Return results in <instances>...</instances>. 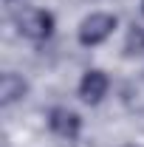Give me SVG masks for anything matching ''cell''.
Listing matches in <instances>:
<instances>
[{
  "instance_id": "cell-6",
  "label": "cell",
  "mask_w": 144,
  "mask_h": 147,
  "mask_svg": "<svg viewBox=\"0 0 144 147\" xmlns=\"http://www.w3.org/2000/svg\"><path fill=\"white\" fill-rule=\"evenodd\" d=\"M124 102L130 110H144V74L124 88Z\"/></svg>"
},
{
  "instance_id": "cell-2",
  "label": "cell",
  "mask_w": 144,
  "mask_h": 147,
  "mask_svg": "<svg viewBox=\"0 0 144 147\" xmlns=\"http://www.w3.org/2000/svg\"><path fill=\"white\" fill-rule=\"evenodd\" d=\"M116 26H119V20L113 17V14L96 11V14H90V17H85L79 23L76 37H79L82 45H99V42H105V40L116 31Z\"/></svg>"
},
{
  "instance_id": "cell-5",
  "label": "cell",
  "mask_w": 144,
  "mask_h": 147,
  "mask_svg": "<svg viewBox=\"0 0 144 147\" xmlns=\"http://www.w3.org/2000/svg\"><path fill=\"white\" fill-rule=\"evenodd\" d=\"M26 93H28V82L14 71H6L0 76V105L3 108H9V105H14L20 99H26Z\"/></svg>"
},
{
  "instance_id": "cell-3",
  "label": "cell",
  "mask_w": 144,
  "mask_h": 147,
  "mask_svg": "<svg viewBox=\"0 0 144 147\" xmlns=\"http://www.w3.org/2000/svg\"><path fill=\"white\" fill-rule=\"evenodd\" d=\"M48 127L54 130L59 139H79V130H82V119H79V113L71 108H62V105H57V108L48 110Z\"/></svg>"
},
{
  "instance_id": "cell-7",
  "label": "cell",
  "mask_w": 144,
  "mask_h": 147,
  "mask_svg": "<svg viewBox=\"0 0 144 147\" xmlns=\"http://www.w3.org/2000/svg\"><path fill=\"white\" fill-rule=\"evenodd\" d=\"M144 54V26H130L124 37V57Z\"/></svg>"
},
{
  "instance_id": "cell-1",
  "label": "cell",
  "mask_w": 144,
  "mask_h": 147,
  "mask_svg": "<svg viewBox=\"0 0 144 147\" xmlns=\"http://www.w3.org/2000/svg\"><path fill=\"white\" fill-rule=\"evenodd\" d=\"M14 28H17L20 37L26 40H34V42H42L54 34V14L45 11V9H20L14 11Z\"/></svg>"
},
{
  "instance_id": "cell-4",
  "label": "cell",
  "mask_w": 144,
  "mask_h": 147,
  "mask_svg": "<svg viewBox=\"0 0 144 147\" xmlns=\"http://www.w3.org/2000/svg\"><path fill=\"white\" fill-rule=\"evenodd\" d=\"M108 88H110V79L102 68H90V71L82 74L79 79V99L85 105H99L105 96H108Z\"/></svg>"
},
{
  "instance_id": "cell-8",
  "label": "cell",
  "mask_w": 144,
  "mask_h": 147,
  "mask_svg": "<svg viewBox=\"0 0 144 147\" xmlns=\"http://www.w3.org/2000/svg\"><path fill=\"white\" fill-rule=\"evenodd\" d=\"M141 14H144V0H141Z\"/></svg>"
},
{
  "instance_id": "cell-9",
  "label": "cell",
  "mask_w": 144,
  "mask_h": 147,
  "mask_svg": "<svg viewBox=\"0 0 144 147\" xmlns=\"http://www.w3.org/2000/svg\"><path fill=\"white\" fill-rule=\"evenodd\" d=\"M6 3H17V0H6Z\"/></svg>"
},
{
  "instance_id": "cell-10",
  "label": "cell",
  "mask_w": 144,
  "mask_h": 147,
  "mask_svg": "<svg viewBox=\"0 0 144 147\" xmlns=\"http://www.w3.org/2000/svg\"><path fill=\"white\" fill-rule=\"evenodd\" d=\"M127 147H139V144H127Z\"/></svg>"
}]
</instances>
